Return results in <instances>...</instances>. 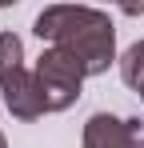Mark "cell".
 Listing matches in <instances>:
<instances>
[{
  "instance_id": "cell-1",
  "label": "cell",
  "mask_w": 144,
  "mask_h": 148,
  "mask_svg": "<svg viewBox=\"0 0 144 148\" xmlns=\"http://www.w3.org/2000/svg\"><path fill=\"white\" fill-rule=\"evenodd\" d=\"M32 32L44 40V44H56V48H68L88 76L108 72V64L120 60L116 56V24L108 12L100 8H88V4H48L44 12L32 20Z\"/></svg>"
},
{
  "instance_id": "cell-2",
  "label": "cell",
  "mask_w": 144,
  "mask_h": 148,
  "mask_svg": "<svg viewBox=\"0 0 144 148\" xmlns=\"http://www.w3.org/2000/svg\"><path fill=\"white\" fill-rule=\"evenodd\" d=\"M32 72H36V84H40V96H44L48 112H68L80 100V88L88 80V68L68 48H56V44H44Z\"/></svg>"
},
{
  "instance_id": "cell-3",
  "label": "cell",
  "mask_w": 144,
  "mask_h": 148,
  "mask_svg": "<svg viewBox=\"0 0 144 148\" xmlns=\"http://www.w3.org/2000/svg\"><path fill=\"white\" fill-rule=\"evenodd\" d=\"M0 92H4V104H8V112L16 116V120H40L48 116V104L40 96V84H36V72L20 64L16 72H8L0 80Z\"/></svg>"
},
{
  "instance_id": "cell-4",
  "label": "cell",
  "mask_w": 144,
  "mask_h": 148,
  "mask_svg": "<svg viewBox=\"0 0 144 148\" xmlns=\"http://www.w3.org/2000/svg\"><path fill=\"white\" fill-rule=\"evenodd\" d=\"M144 136L136 116H112V112H92L84 120L80 148H132V140Z\"/></svg>"
},
{
  "instance_id": "cell-5",
  "label": "cell",
  "mask_w": 144,
  "mask_h": 148,
  "mask_svg": "<svg viewBox=\"0 0 144 148\" xmlns=\"http://www.w3.org/2000/svg\"><path fill=\"white\" fill-rule=\"evenodd\" d=\"M120 80L132 88V92H140L144 88V40H136V44H128V48L120 52Z\"/></svg>"
},
{
  "instance_id": "cell-6",
  "label": "cell",
  "mask_w": 144,
  "mask_h": 148,
  "mask_svg": "<svg viewBox=\"0 0 144 148\" xmlns=\"http://www.w3.org/2000/svg\"><path fill=\"white\" fill-rule=\"evenodd\" d=\"M116 8L124 16H144V0H116Z\"/></svg>"
},
{
  "instance_id": "cell-7",
  "label": "cell",
  "mask_w": 144,
  "mask_h": 148,
  "mask_svg": "<svg viewBox=\"0 0 144 148\" xmlns=\"http://www.w3.org/2000/svg\"><path fill=\"white\" fill-rule=\"evenodd\" d=\"M132 148H144V136H136V140H132Z\"/></svg>"
},
{
  "instance_id": "cell-8",
  "label": "cell",
  "mask_w": 144,
  "mask_h": 148,
  "mask_svg": "<svg viewBox=\"0 0 144 148\" xmlns=\"http://www.w3.org/2000/svg\"><path fill=\"white\" fill-rule=\"evenodd\" d=\"M12 4H16V0H0V8H12Z\"/></svg>"
},
{
  "instance_id": "cell-9",
  "label": "cell",
  "mask_w": 144,
  "mask_h": 148,
  "mask_svg": "<svg viewBox=\"0 0 144 148\" xmlns=\"http://www.w3.org/2000/svg\"><path fill=\"white\" fill-rule=\"evenodd\" d=\"M0 148H8V140H4V132H0Z\"/></svg>"
},
{
  "instance_id": "cell-10",
  "label": "cell",
  "mask_w": 144,
  "mask_h": 148,
  "mask_svg": "<svg viewBox=\"0 0 144 148\" xmlns=\"http://www.w3.org/2000/svg\"><path fill=\"white\" fill-rule=\"evenodd\" d=\"M68 4H80V0H68Z\"/></svg>"
},
{
  "instance_id": "cell-11",
  "label": "cell",
  "mask_w": 144,
  "mask_h": 148,
  "mask_svg": "<svg viewBox=\"0 0 144 148\" xmlns=\"http://www.w3.org/2000/svg\"><path fill=\"white\" fill-rule=\"evenodd\" d=\"M140 100H144V88H140Z\"/></svg>"
}]
</instances>
